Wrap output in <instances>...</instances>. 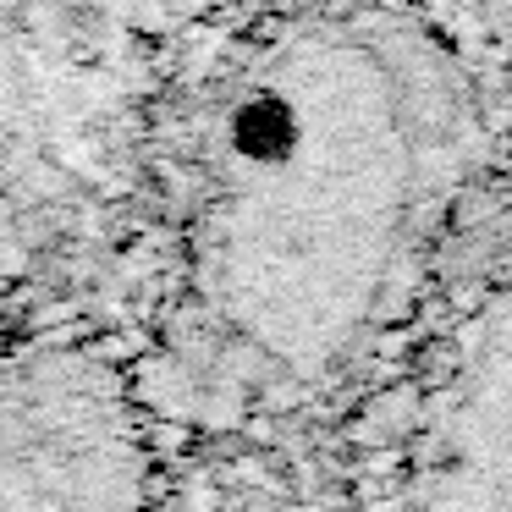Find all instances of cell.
I'll return each instance as SVG.
<instances>
[{
	"label": "cell",
	"mask_w": 512,
	"mask_h": 512,
	"mask_svg": "<svg viewBox=\"0 0 512 512\" xmlns=\"http://www.w3.org/2000/svg\"><path fill=\"white\" fill-rule=\"evenodd\" d=\"M0 512H138V446L105 375L0 380Z\"/></svg>",
	"instance_id": "6da1fadb"
}]
</instances>
